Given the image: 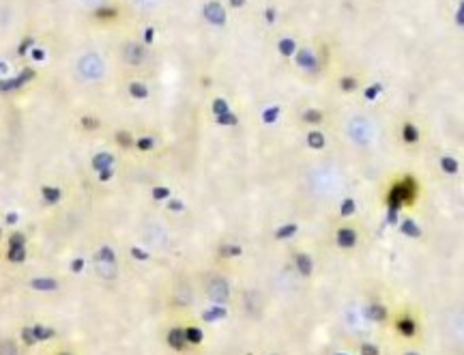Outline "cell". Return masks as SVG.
I'll return each mask as SVG.
<instances>
[{
    "mask_svg": "<svg viewBox=\"0 0 464 355\" xmlns=\"http://www.w3.org/2000/svg\"><path fill=\"white\" fill-rule=\"evenodd\" d=\"M419 198V181L413 175L400 177L391 189L387 192V209H389V222H396V213L402 207H411Z\"/></svg>",
    "mask_w": 464,
    "mask_h": 355,
    "instance_id": "cell-1",
    "label": "cell"
},
{
    "mask_svg": "<svg viewBox=\"0 0 464 355\" xmlns=\"http://www.w3.org/2000/svg\"><path fill=\"white\" fill-rule=\"evenodd\" d=\"M372 134H374V130H372V123L368 121V118L354 116L352 121L348 123V136H350V140L354 144H359V147H366V144L372 142Z\"/></svg>",
    "mask_w": 464,
    "mask_h": 355,
    "instance_id": "cell-2",
    "label": "cell"
},
{
    "mask_svg": "<svg viewBox=\"0 0 464 355\" xmlns=\"http://www.w3.org/2000/svg\"><path fill=\"white\" fill-rule=\"evenodd\" d=\"M206 297L215 304H226L230 299V284L228 280L222 278V276H215L208 280L206 284Z\"/></svg>",
    "mask_w": 464,
    "mask_h": 355,
    "instance_id": "cell-3",
    "label": "cell"
},
{
    "mask_svg": "<svg viewBox=\"0 0 464 355\" xmlns=\"http://www.w3.org/2000/svg\"><path fill=\"white\" fill-rule=\"evenodd\" d=\"M78 69L84 78L97 80V78L103 76V60H101V56H97V54H86V56L80 58Z\"/></svg>",
    "mask_w": 464,
    "mask_h": 355,
    "instance_id": "cell-4",
    "label": "cell"
},
{
    "mask_svg": "<svg viewBox=\"0 0 464 355\" xmlns=\"http://www.w3.org/2000/svg\"><path fill=\"white\" fill-rule=\"evenodd\" d=\"M445 332L449 334V338L464 342V310H451L445 318Z\"/></svg>",
    "mask_w": 464,
    "mask_h": 355,
    "instance_id": "cell-5",
    "label": "cell"
},
{
    "mask_svg": "<svg viewBox=\"0 0 464 355\" xmlns=\"http://www.w3.org/2000/svg\"><path fill=\"white\" fill-rule=\"evenodd\" d=\"M121 56H123V60L127 62V65L138 67V65H142V62L147 60V50H144L140 43H135V41H127L123 45Z\"/></svg>",
    "mask_w": 464,
    "mask_h": 355,
    "instance_id": "cell-6",
    "label": "cell"
},
{
    "mask_svg": "<svg viewBox=\"0 0 464 355\" xmlns=\"http://www.w3.org/2000/svg\"><path fill=\"white\" fill-rule=\"evenodd\" d=\"M396 332L400 336H404V338H415L417 332H419V325H417L415 316H411V314H400L396 318Z\"/></svg>",
    "mask_w": 464,
    "mask_h": 355,
    "instance_id": "cell-7",
    "label": "cell"
},
{
    "mask_svg": "<svg viewBox=\"0 0 464 355\" xmlns=\"http://www.w3.org/2000/svg\"><path fill=\"white\" fill-rule=\"evenodd\" d=\"M335 241L342 250H352L354 245H357L359 237H357V231L352 229V226H340L338 233H335Z\"/></svg>",
    "mask_w": 464,
    "mask_h": 355,
    "instance_id": "cell-8",
    "label": "cell"
},
{
    "mask_svg": "<svg viewBox=\"0 0 464 355\" xmlns=\"http://www.w3.org/2000/svg\"><path fill=\"white\" fill-rule=\"evenodd\" d=\"M204 17L208 22H211L213 26H222L226 24V11H224V7L220 3H208L204 7Z\"/></svg>",
    "mask_w": 464,
    "mask_h": 355,
    "instance_id": "cell-9",
    "label": "cell"
},
{
    "mask_svg": "<svg viewBox=\"0 0 464 355\" xmlns=\"http://www.w3.org/2000/svg\"><path fill=\"white\" fill-rule=\"evenodd\" d=\"M168 344H170V349H174V351H185V347H187L185 330H181V327L170 330L168 332Z\"/></svg>",
    "mask_w": 464,
    "mask_h": 355,
    "instance_id": "cell-10",
    "label": "cell"
},
{
    "mask_svg": "<svg viewBox=\"0 0 464 355\" xmlns=\"http://www.w3.org/2000/svg\"><path fill=\"white\" fill-rule=\"evenodd\" d=\"M400 138H402L404 144H417L419 142V127L411 121H406L402 125V130H400Z\"/></svg>",
    "mask_w": 464,
    "mask_h": 355,
    "instance_id": "cell-11",
    "label": "cell"
},
{
    "mask_svg": "<svg viewBox=\"0 0 464 355\" xmlns=\"http://www.w3.org/2000/svg\"><path fill=\"white\" fill-rule=\"evenodd\" d=\"M363 314H366V318H370V321H385L387 318L385 306H380L376 302H372V304H368L366 308H363Z\"/></svg>",
    "mask_w": 464,
    "mask_h": 355,
    "instance_id": "cell-12",
    "label": "cell"
},
{
    "mask_svg": "<svg viewBox=\"0 0 464 355\" xmlns=\"http://www.w3.org/2000/svg\"><path fill=\"white\" fill-rule=\"evenodd\" d=\"M297 62H299V67H303V69H307V71H312V69H316V65H318V58H316V54L312 52V50H301L297 54Z\"/></svg>",
    "mask_w": 464,
    "mask_h": 355,
    "instance_id": "cell-13",
    "label": "cell"
},
{
    "mask_svg": "<svg viewBox=\"0 0 464 355\" xmlns=\"http://www.w3.org/2000/svg\"><path fill=\"white\" fill-rule=\"evenodd\" d=\"M295 265H297V269H299V274L301 276H309L312 274V269H314L312 259H309L307 254H303V252H299L295 256Z\"/></svg>",
    "mask_w": 464,
    "mask_h": 355,
    "instance_id": "cell-14",
    "label": "cell"
},
{
    "mask_svg": "<svg viewBox=\"0 0 464 355\" xmlns=\"http://www.w3.org/2000/svg\"><path fill=\"white\" fill-rule=\"evenodd\" d=\"M441 170L445 172V175H458L460 162L456 157H451V155H443L441 157Z\"/></svg>",
    "mask_w": 464,
    "mask_h": 355,
    "instance_id": "cell-15",
    "label": "cell"
},
{
    "mask_svg": "<svg viewBox=\"0 0 464 355\" xmlns=\"http://www.w3.org/2000/svg\"><path fill=\"white\" fill-rule=\"evenodd\" d=\"M400 233L406 235V237H419V235H421V229H419V224H417L415 220L406 217V220L400 224Z\"/></svg>",
    "mask_w": 464,
    "mask_h": 355,
    "instance_id": "cell-16",
    "label": "cell"
},
{
    "mask_svg": "<svg viewBox=\"0 0 464 355\" xmlns=\"http://www.w3.org/2000/svg\"><path fill=\"white\" fill-rule=\"evenodd\" d=\"M307 144L312 149H316V151H320L323 147H325V134L323 132H318V130H312L307 134Z\"/></svg>",
    "mask_w": 464,
    "mask_h": 355,
    "instance_id": "cell-17",
    "label": "cell"
},
{
    "mask_svg": "<svg viewBox=\"0 0 464 355\" xmlns=\"http://www.w3.org/2000/svg\"><path fill=\"white\" fill-rule=\"evenodd\" d=\"M0 355H20V349H17L15 340H11V338L0 340Z\"/></svg>",
    "mask_w": 464,
    "mask_h": 355,
    "instance_id": "cell-18",
    "label": "cell"
},
{
    "mask_svg": "<svg viewBox=\"0 0 464 355\" xmlns=\"http://www.w3.org/2000/svg\"><path fill=\"white\" fill-rule=\"evenodd\" d=\"M354 211H357V203H354L352 198H344L342 205H340V215L350 217V215H354Z\"/></svg>",
    "mask_w": 464,
    "mask_h": 355,
    "instance_id": "cell-19",
    "label": "cell"
},
{
    "mask_svg": "<svg viewBox=\"0 0 464 355\" xmlns=\"http://www.w3.org/2000/svg\"><path fill=\"white\" fill-rule=\"evenodd\" d=\"M185 338H187V344H200L202 342V330H198V327H185Z\"/></svg>",
    "mask_w": 464,
    "mask_h": 355,
    "instance_id": "cell-20",
    "label": "cell"
},
{
    "mask_svg": "<svg viewBox=\"0 0 464 355\" xmlns=\"http://www.w3.org/2000/svg\"><path fill=\"white\" fill-rule=\"evenodd\" d=\"M357 86H359V82H357V78H354V76H346V78L340 80V88L344 90V93H354Z\"/></svg>",
    "mask_w": 464,
    "mask_h": 355,
    "instance_id": "cell-21",
    "label": "cell"
},
{
    "mask_svg": "<svg viewBox=\"0 0 464 355\" xmlns=\"http://www.w3.org/2000/svg\"><path fill=\"white\" fill-rule=\"evenodd\" d=\"M303 121H305V123H312V125L323 123V112L316 110V108H309V110L303 112Z\"/></svg>",
    "mask_w": 464,
    "mask_h": 355,
    "instance_id": "cell-22",
    "label": "cell"
},
{
    "mask_svg": "<svg viewBox=\"0 0 464 355\" xmlns=\"http://www.w3.org/2000/svg\"><path fill=\"white\" fill-rule=\"evenodd\" d=\"M295 48H297V45H295L293 39H281L279 41V54H281V56H293Z\"/></svg>",
    "mask_w": 464,
    "mask_h": 355,
    "instance_id": "cell-23",
    "label": "cell"
},
{
    "mask_svg": "<svg viewBox=\"0 0 464 355\" xmlns=\"http://www.w3.org/2000/svg\"><path fill=\"white\" fill-rule=\"evenodd\" d=\"M129 90H131V95L138 97V99H144V97L149 95V88L144 86V84H140V82H133V84L129 86Z\"/></svg>",
    "mask_w": 464,
    "mask_h": 355,
    "instance_id": "cell-24",
    "label": "cell"
},
{
    "mask_svg": "<svg viewBox=\"0 0 464 355\" xmlns=\"http://www.w3.org/2000/svg\"><path fill=\"white\" fill-rule=\"evenodd\" d=\"M213 112H215L217 116L230 112V108H228V104H226V99H215V102H213Z\"/></svg>",
    "mask_w": 464,
    "mask_h": 355,
    "instance_id": "cell-25",
    "label": "cell"
},
{
    "mask_svg": "<svg viewBox=\"0 0 464 355\" xmlns=\"http://www.w3.org/2000/svg\"><path fill=\"white\" fill-rule=\"evenodd\" d=\"M380 90H383V86H380V84H372V86H368L366 90H363V95H366V99H370V102H374Z\"/></svg>",
    "mask_w": 464,
    "mask_h": 355,
    "instance_id": "cell-26",
    "label": "cell"
},
{
    "mask_svg": "<svg viewBox=\"0 0 464 355\" xmlns=\"http://www.w3.org/2000/svg\"><path fill=\"white\" fill-rule=\"evenodd\" d=\"M295 233H297V226L295 224H288V226H284V229H279L275 233V237H277V239H284V237H290V235H295Z\"/></svg>",
    "mask_w": 464,
    "mask_h": 355,
    "instance_id": "cell-27",
    "label": "cell"
},
{
    "mask_svg": "<svg viewBox=\"0 0 464 355\" xmlns=\"http://www.w3.org/2000/svg\"><path fill=\"white\" fill-rule=\"evenodd\" d=\"M277 116H279V108L273 106V108H267V112H265V116H262V118H265V123H273Z\"/></svg>",
    "mask_w": 464,
    "mask_h": 355,
    "instance_id": "cell-28",
    "label": "cell"
},
{
    "mask_svg": "<svg viewBox=\"0 0 464 355\" xmlns=\"http://www.w3.org/2000/svg\"><path fill=\"white\" fill-rule=\"evenodd\" d=\"M116 140L121 142V147H131V144H133L131 136L127 134V132H121V134H116Z\"/></svg>",
    "mask_w": 464,
    "mask_h": 355,
    "instance_id": "cell-29",
    "label": "cell"
},
{
    "mask_svg": "<svg viewBox=\"0 0 464 355\" xmlns=\"http://www.w3.org/2000/svg\"><path fill=\"white\" fill-rule=\"evenodd\" d=\"M361 355H380V351H378V347L376 344H370V342H366L361 347Z\"/></svg>",
    "mask_w": 464,
    "mask_h": 355,
    "instance_id": "cell-30",
    "label": "cell"
},
{
    "mask_svg": "<svg viewBox=\"0 0 464 355\" xmlns=\"http://www.w3.org/2000/svg\"><path fill=\"white\" fill-rule=\"evenodd\" d=\"M217 123H222V125H234L236 123V116L230 114V112H226L222 116H217Z\"/></svg>",
    "mask_w": 464,
    "mask_h": 355,
    "instance_id": "cell-31",
    "label": "cell"
},
{
    "mask_svg": "<svg viewBox=\"0 0 464 355\" xmlns=\"http://www.w3.org/2000/svg\"><path fill=\"white\" fill-rule=\"evenodd\" d=\"M153 196L157 198V200H163V198L170 196V189H168V187H155V189H153Z\"/></svg>",
    "mask_w": 464,
    "mask_h": 355,
    "instance_id": "cell-32",
    "label": "cell"
},
{
    "mask_svg": "<svg viewBox=\"0 0 464 355\" xmlns=\"http://www.w3.org/2000/svg\"><path fill=\"white\" fill-rule=\"evenodd\" d=\"M222 254H224V256H234V254H241V248H239V245H224Z\"/></svg>",
    "mask_w": 464,
    "mask_h": 355,
    "instance_id": "cell-33",
    "label": "cell"
},
{
    "mask_svg": "<svg viewBox=\"0 0 464 355\" xmlns=\"http://www.w3.org/2000/svg\"><path fill=\"white\" fill-rule=\"evenodd\" d=\"M153 144H155L153 138H140V140H138V149H140V151H151Z\"/></svg>",
    "mask_w": 464,
    "mask_h": 355,
    "instance_id": "cell-34",
    "label": "cell"
},
{
    "mask_svg": "<svg viewBox=\"0 0 464 355\" xmlns=\"http://www.w3.org/2000/svg\"><path fill=\"white\" fill-rule=\"evenodd\" d=\"M456 24H458V26H464V3L460 5L458 13H456Z\"/></svg>",
    "mask_w": 464,
    "mask_h": 355,
    "instance_id": "cell-35",
    "label": "cell"
},
{
    "mask_svg": "<svg viewBox=\"0 0 464 355\" xmlns=\"http://www.w3.org/2000/svg\"><path fill=\"white\" fill-rule=\"evenodd\" d=\"M230 5H232L234 9H239V7H243V5H245V0H230Z\"/></svg>",
    "mask_w": 464,
    "mask_h": 355,
    "instance_id": "cell-36",
    "label": "cell"
},
{
    "mask_svg": "<svg viewBox=\"0 0 464 355\" xmlns=\"http://www.w3.org/2000/svg\"><path fill=\"white\" fill-rule=\"evenodd\" d=\"M151 39H153V30H147V43H151Z\"/></svg>",
    "mask_w": 464,
    "mask_h": 355,
    "instance_id": "cell-37",
    "label": "cell"
},
{
    "mask_svg": "<svg viewBox=\"0 0 464 355\" xmlns=\"http://www.w3.org/2000/svg\"><path fill=\"white\" fill-rule=\"evenodd\" d=\"M404 355H419V353H415V351H408V353H404Z\"/></svg>",
    "mask_w": 464,
    "mask_h": 355,
    "instance_id": "cell-38",
    "label": "cell"
},
{
    "mask_svg": "<svg viewBox=\"0 0 464 355\" xmlns=\"http://www.w3.org/2000/svg\"><path fill=\"white\" fill-rule=\"evenodd\" d=\"M58 355H69V353H58Z\"/></svg>",
    "mask_w": 464,
    "mask_h": 355,
    "instance_id": "cell-39",
    "label": "cell"
}]
</instances>
